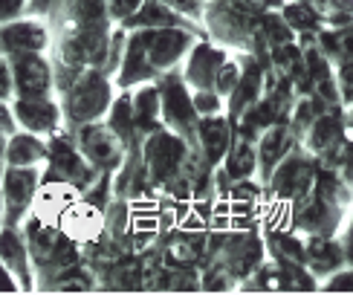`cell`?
Returning a JSON list of instances; mask_svg holds the SVG:
<instances>
[{"mask_svg": "<svg viewBox=\"0 0 353 295\" xmlns=\"http://www.w3.org/2000/svg\"><path fill=\"white\" fill-rule=\"evenodd\" d=\"M125 52L122 64L113 76V87L130 90L142 81H154L163 72L176 70L188 47L197 41L191 26H145L125 29Z\"/></svg>", "mask_w": 353, "mask_h": 295, "instance_id": "6da1fadb", "label": "cell"}, {"mask_svg": "<svg viewBox=\"0 0 353 295\" xmlns=\"http://www.w3.org/2000/svg\"><path fill=\"white\" fill-rule=\"evenodd\" d=\"M258 14L243 0H203L200 21L209 29V41L229 52H255L258 43H267L258 29Z\"/></svg>", "mask_w": 353, "mask_h": 295, "instance_id": "7a4b0ae2", "label": "cell"}, {"mask_svg": "<svg viewBox=\"0 0 353 295\" xmlns=\"http://www.w3.org/2000/svg\"><path fill=\"white\" fill-rule=\"evenodd\" d=\"M113 101V79L99 67H84L61 90V116L70 130L105 119Z\"/></svg>", "mask_w": 353, "mask_h": 295, "instance_id": "3957f363", "label": "cell"}, {"mask_svg": "<svg viewBox=\"0 0 353 295\" xmlns=\"http://www.w3.org/2000/svg\"><path fill=\"white\" fill-rule=\"evenodd\" d=\"M188 156H191V145L165 128L145 134V142L139 148L145 180L151 183H171L176 174H183Z\"/></svg>", "mask_w": 353, "mask_h": 295, "instance_id": "277c9868", "label": "cell"}, {"mask_svg": "<svg viewBox=\"0 0 353 295\" xmlns=\"http://www.w3.org/2000/svg\"><path fill=\"white\" fill-rule=\"evenodd\" d=\"M316 180V159L310 151H304L301 142H292L290 151L275 162V168L267 176V185L272 191L275 203H296L313 188Z\"/></svg>", "mask_w": 353, "mask_h": 295, "instance_id": "5b68a950", "label": "cell"}, {"mask_svg": "<svg viewBox=\"0 0 353 295\" xmlns=\"http://www.w3.org/2000/svg\"><path fill=\"white\" fill-rule=\"evenodd\" d=\"M154 81L159 90V119H163V128L176 136H183L191 145L194 125H197V113L191 108V90L180 79V72H174V70L163 72Z\"/></svg>", "mask_w": 353, "mask_h": 295, "instance_id": "8992f818", "label": "cell"}, {"mask_svg": "<svg viewBox=\"0 0 353 295\" xmlns=\"http://www.w3.org/2000/svg\"><path fill=\"white\" fill-rule=\"evenodd\" d=\"M47 165H6L0 174V197H3V223L21 226L29 205L35 200V191L43 180Z\"/></svg>", "mask_w": 353, "mask_h": 295, "instance_id": "52a82bcc", "label": "cell"}, {"mask_svg": "<svg viewBox=\"0 0 353 295\" xmlns=\"http://www.w3.org/2000/svg\"><path fill=\"white\" fill-rule=\"evenodd\" d=\"M70 136H72V142H76L79 154L90 162L96 171H110V168H116V165H122L125 162L128 148L119 142V136H116L101 119L70 130Z\"/></svg>", "mask_w": 353, "mask_h": 295, "instance_id": "ba28073f", "label": "cell"}, {"mask_svg": "<svg viewBox=\"0 0 353 295\" xmlns=\"http://www.w3.org/2000/svg\"><path fill=\"white\" fill-rule=\"evenodd\" d=\"M47 162L52 165V176L70 183L72 188H79V191H87V188H90V183L101 176V171H96L90 162L79 154V148H76V142H72V136L61 134V130H55V134L50 136Z\"/></svg>", "mask_w": 353, "mask_h": 295, "instance_id": "9c48e42d", "label": "cell"}, {"mask_svg": "<svg viewBox=\"0 0 353 295\" xmlns=\"http://www.w3.org/2000/svg\"><path fill=\"white\" fill-rule=\"evenodd\" d=\"M6 108L12 113V122L21 130H29V134L43 139L61 130L64 125L61 105L52 96H14L6 101Z\"/></svg>", "mask_w": 353, "mask_h": 295, "instance_id": "30bf717a", "label": "cell"}, {"mask_svg": "<svg viewBox=\"0 0 353 295\" xmlns=\"http://www.w3.org/2000/svg\"><path fill=\"white\" fill-rule=\"evenodd\" d=\"M6 61L12 70L14 96H52L55 93L52 61L47 52H18V55H9Z\"/></svg>", "mask_w": 353, "mask_h": 295, "instance_id": "8fae6325", "label": "cell"}, {"mask_svg": "<svg viewBox=\"0 0 353 295\" xmlns=\"http://www.w3.org/2000/svg\"><path fill=\"white\" fill-rule=\"evenodd\" d=\"M226 238L223 243L217 246V255H220V267H223L234 281L241 278H249L261 263H263V241L258 238L255 232H223Z\"/></svg>", "mask_w": 353, "mask_h": 295, "instance_id": "7c38bea8", "label": "cell"}, {"mask_svg": "<svg viewBox=\"0 0 353 295\" xmlns=\"http://www.w3.org/2000/svg\"><path fill=\"white\" fill-rule=\"evenodd\" d=\"M52 43V32L43 18L35 14H21L6 23H0V55L18 52H47Z\"/></svg>", "mask_w": 353, "mask_h": 295, "instance_id": "4fadbf2b", "label": "cell"}, {"mask_svg": "<svg viewBox=\"0 0 353 295\" xmlns=\"http://www.w3.org/2000/svg\"><path fill=\"white\" fill-rule=\"evenodd\" d=\"M229 55L232 52L226 47H220V43L197 38L188 47V52L183 55V61H180L183 64L180 67V79L185 81L188 90H205V87H212L217 67L223 64Z\"/></svg>", "mask_w": 353, "mask_h": 295, "instance_id": "5bb4252c", "label": "cell"}, {"mask_svg": "<svg viewBox=\"0 0 353 295\" xmlns=\"http://www.w3.org/2000/svg\"><path fill=\"white\" fill-rule=\"evenodd\" d=\"M232 145V119H226L223 113L214 116H197L194 136H191V148H197L200 159L205 165H220Z\"/></svg>", "mask_w": 353, "mask_h": 295, "instance_id": "9a60e30c", "label": "cell"}, {"mask_svg": "<svg viewBox=\"0 0 353 295\" xmlns=\"http://www.w3.org/2000/svg\"><path fill=\"white\" fill-rule=\"evenodd\" d=\"M0 263L12 272V278L18 281L21 292L35 289V272H32V258H29V246L21 226H0Z\"/></svg>", "mask_w": 353, "mask_h": 295, "instance_id": "2e32d148", "label": "cell"}, {"mask_svg": "<svg viewBox=\"0 0 353 295\" xmlns=\"http://www.w3.org/2000/svg\"><path fill=\"white\" fill-rule=\"evenodd\" d=\"M304 267L313 272L316 281H325L330 272L347 267V252L336 243V234L333 238H316V234H307V241H304Z\"/></svg>", "mask_w": 353, "mask_h": 295, "instance_id": "e0dca14e", "label": "cell"}, {"mask_svg": "<svg viewBox=\"0 0 353 295\" xmlns=\"http://www.w3.org/2000/svg\"><path fill=\"white\" fill-rule=\"evenodd\" d=\"M58 229H61L67 238H72L76 243L93 241L96 234L101 232V209H96V205H90L87 200L76 197L64 209V214L58 217Z\"/></svg>", "mask_w": 353, "mask_h": 295, "instance_id": "ac0fdd59", "label": "cell"}, {"mask_svg": "<svg viewBox=\"0 0 353 295\" xmlns=\"http://www.w3.org/2000/svg\"><path fill=\"white\" fill-rule=\"evenodd\" d=\"M3 162L6 165H47V139L29 130H14L9 134V142H3Z\"/></svg>", "mask_w": 353, "mask_h": 295, "instance_id": "d6986e66", "label": "cell"}, {"mask_svg": "<svg viewBox=\"0 0 353 295\" xmlns=\"http://www.w3.org/2000/svg\"><path fill=\"white\" fill-rule=\"evenodd\" d=\"M130 113H134L137 134H151V130L163 128V119H159V90H157V81L137 84V90L130 93Z\"/></svg>", "mask_w": 353, "mask_h": 295, "instance_id": "ffe728a7", "label": "cell"}, {"mask_svg": "<svg viewBox=\"0 0 353 295\" xmlns=\"http://www.w3.org/2000/svg\"><path fill=\"white\" fill-rule=\"evenodd\" d=\"M292 142L296 139H292L290 128H284V125H267L263 128V134H261V139L255 145V156H258V168H261L263 183H267L270 171L275 168V162L292 148Z\"/></svg>", "mask_w": 353, "mask_h": 295, "instance_id": "44dd1931", "label": "cell"}, {"mask_svg": "<svg viewBox=\"0 0 353 295\" xmlns=\"http://www.w3.org/2000/svg\"><path fill=\"white\" fill-rule=\"evenodd\" d=\"M307 151L313 156H321V154H330L336 145H342L345 136H342V122L336 119L333 113H321L310 122V128L304 130V136L299 139Z\"/></svg>", "mask_w": 353, "mask_h": 295, "instance_id": "7402d4cb", "label": "cell"}, {"mask_svg": "<svg viewBox=\"0 0 353 295\" xmlns=\"http://www.w3.org/2000/svg\"><path fill=\"white\" fill-rule=\"evenodd\" d=\"M220 168L226 171V176L232 183L238 180H252V174L258 171V156H255V145L249 139H234L232 136V145L220 162Z\"/></svg>", "mask_w": 353, "mask_h": 295, "instance_id": "603a6c76", "label": "cell"}, {"mask_svg": "<svg viewBox=\"0 0 353 295\" xmlns=\"http://www.w3.org/2000/svg\"><path fill=\"white\" fill-rule=\"evenodd\" d=\"M125 29H145V26H191L188 18L176 14L171 6H165L163 0H142V6L137 9L134 18H128L122 23Z\"/></svg>", "mask_w": 353, "mask_h": 295, "instance_id": "cb8c5ba5", "label": "cell"}, {"mask_svg": "<svg viewBox=\"0 0 353 295\" xmlns=\"http://www.w3.org/2000/svg\"><path fill=\"white\" fill-rule=\"evenodd\" d=\"M278 12H281V18L287 21V26L296 35L299 32H316V29L325 23L321 12L316 9V3H310V0H284V6Z\"/></svg>", "mask_w": 353, "mask_h": 295, "instance_id": "d4e9b609", "label": "cell"}, {"mask_svg": "<svg viewBox=\"0 0 353 295\" xmlns=\"http://www.w3.org/2000/svg\"><path fill=\"white\" fill-rule=\"evenodd\" d=\"M105 125L113 130L116 136H119V142H122L125 148L134 142L137 128H134V113H130V93H122L119 99L113 96L110 108H108V113H105Z\"/></svg>", "mask_w": 353, "mask_h": 295, "instance_id": "484cf974", "label": "cell"}, {"mask_svg": "<svg viewBox=\"0 0 353 295\" xmlns=\"http://www.w3.org/2000/svg\"><path fill=\"white\" fill-rule=\"evenodd\" d=\"M191 108H194L197 116H214V113L226 110V99L217 96L212 87H205V90H191Z\"/></svg>", "mask_w": 353, "mask_h": 295, "instance_id": "4316f807", "label": "cell"}, {"mask_svg": "<svg viewBox=\"0 0 353 295\" xmlns=\"http://www.w3.org/2000/svg\"><path fill=\"white\" fill-rule=\"evenodd\" d=\"M139 6H142V0H105L108 18L113 23H125L128 18H134Z\"/></svg>", "mask_w": 353, "mask_h": 295, "instance_id": "83f0119b", "label": "cell"}, {"mask_svg": "<svg viewBox=\"0 0 353 295\" xmlns=\"http://www.w3.org/2000/svg\"><path fill=\"white\" fill-rule=\"evenodd\" d=\"M316 119V113H313V108H310V101H299V108H296V116H292V125H290V134H292V139H301L304 136V130L310 128V122Z\"/></svg>", "mask_w": 353, "mask_h": 295, "instance_id": "f1b7e54d", "label": "cell"}, {"mask_svg": "<svg viewBox=\"0 0 353 295\" xmlns=\"http://www.w3.org/2000/svg\"><path fill=\"white\" fill-rule=\"evenodd\" d=\"M350 269L347 267H342V269H336V272H330L327 275V284H319L325 292H347L350 289Z\"/></svg>", "mask_w": 353, "mask_h": 295, "instance_id": "f546056e", "label": "cell"}, {"mask_svg": "<svg viewBox=\"0 0 353 295\" xmlns=\"http://www.w3.org/2000/svg\"><path fill=\"white\" fill-rule=\"evenodd\" d=\"M9 99H14V81H12L9 61L0 55V105H6Z\"/></svg>", "mask_w": 353, "mask_h": 295, "instance_id": "4dcf8cb0", "label": "cell"}, {"mask_svg": "<svg viewBox=\"0 0 353 295\" xmlns=\"http://www.w3.org/2000/svg\"><path fill=\"white\" fill-rule=\"evenodd\" d=\"M26 14V0H0V23Z\"/></svg>", "mask_w": 353, "mask_h": 295, "instance_id": "1f68e13d", "label": "cell"}, {"mask_svg": "<svg viewBox=\"0 0 353 295\" xmlns=\"http://www.w3.org/2000/svg\"><path fill=\"white\" fill-rule=\"evenodd\" d=\"M55 0H26V14H35V18H47Z\"/></svg>", "mask_w": 353, "mask_h": 295, "instance_id": "d6a6232c", "label": "cell"}, {"mask_svg": "<svg viewBox=\"0 0 353 295\" xmlns=\"http://www.w3.org/2000/svg\"><path fill=\"white\" fill-rule=\"evenodd\" d=\"M0 292H21V287H18V281L12 278V272L0 263Z\"/></svg>", "mask_w": 353, "mask_h": 295, "instance_id": "836d02e7", "label": "cell"}, {"mask_svg": "<svg viewBox=\"0 0 353 295\" xmlns=\"http://www.w3.org/2000/svg\"><path fill=\"white\" fill-rule=\"evenodd\" d=\"M310 3H316V0H310Z\"/></svg>", "mask_w": 353, "mask_h": 295, "instance_id": "e575fe53", "label": "cell"}]
</instances>
